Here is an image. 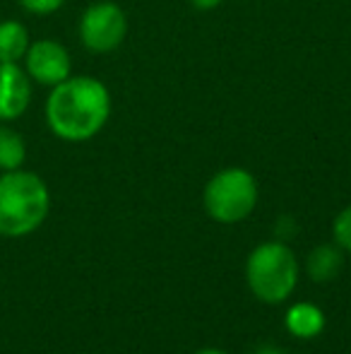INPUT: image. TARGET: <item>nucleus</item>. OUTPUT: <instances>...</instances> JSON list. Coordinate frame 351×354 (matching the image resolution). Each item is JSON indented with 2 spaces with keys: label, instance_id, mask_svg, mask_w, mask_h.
Listing matches in <instances>:
<instances>
[{
  "label": "nucleus",
  "instance_id": "f257e3e1",
  "mask_svg": "<svg viewBox=\"0 0 351 354\" xmlns=\"http://www.w3.org/2000/svg\"><path fill=\"white\" fill-rule=\"evenodd\" d=\"M43 113L56 138L66 142H87L108 123L111 92L92 75H70L51 87Z\"/></svg>",
  "mask_w": 351,
  "mask_h": 354
},
{
  "label": "nucleus",
  "instance_id": "f03ea898",
  "mask_svg": "<svg viewBox=\"0 0 351 354\" xmlns=\"http://www.w3.org/2000/svg\"><path fill=\"white\" fill-rule=\"evenodd\" d=\"M51 193L39 174L14 169L0 174V236L34 234L48 217Z\"/></svg>",
  "mask_w": 351,
  "mask_h": 354
},
{
  "label": "nucleus",
  "instance_id": "7ed1b4c3",
  "mask_svg": "<svg viewBox=\"0 0 351 354\" xmlns=\"http://www.w3.org/2000/svg\"><path fill=\"white\" fill-rule=\"evenodd\" d=\"M301 263L294 248L281 239L263 241L248 253L245 282L258 301L267 306L284 304L299 287Z\"/></svg>",
  "mask_w": 351,
  "mask_h": 354
},
{
  "label": "nucleus",
  "instance_id": "20e7f679",
  "mask_svg": "<svg viewBox=\"0 0 351 354\" xmlns=\"http://www.w3.org/2000/svg\"><path fill=\"white\" fill-rule=\"evenodd\" d=\"M258 181L243 167H229L217 171L202 191V205L217 224H239L258 207Z\"/></svg>",
  "mask_w": 351,
  "mask_h": 354
},
{
  "label": "nucleus",
  "instance_id": "39448f33",
  "mask_svg": "<svg viewBox=\"0 0 351 354\" xmlns=\"http://www.w3.org/2000/svg\"><path fill=\"white\" fill-rule=\"evenodd\" d=\"M80 41L92 53H111L126 41L128 17L113 0H97L80 17Z\"/></svg>",
  "mask_w": 351,
  "mask_h": 354
},
{
  "label": "nucleus",
  "instance_id": "423d86ee",
  "mask_svg": "<svg viewBox=\"0 0 351 354\" xmlns=\"http://www.w3.org/2000/svg\"><path fill=\"white\" fill-rule=\"evenodd\" d=\"M24 71L32 82L56 87L72 75L70 53L56 39H39L29 44L27 56H24Z\"/></svg>",
  "mask_w": 351,
  "mask_h": 354
},
{
  "label": "nucleus",
  "instance_id": "0eeeda50",
  "mask_svg": "<svg viewBox=\"0 0 351 354\" xmlns=\"http://www.w3.org/2000/svg\"><path fill=\"white\" fill-rule=\"evenodd\" d=\"M32 84L19 63H0V123L24 116L32 104Z\"/></svg>",
  "mask_w": 351,
  "mask_h": 354
},
{
  "label": "nucleus",
  "instance_id": "6e6552de",
  "mask_svg": "<svg viewBox=\"0 0 351 354\" xmlns=\"http://www.w3.org/2000/svg\"><path fill=\"white\" fill-rule=\"evenodd\" d=\"M344 256L347 253L337 246V243H320V246L310 248L305 256V275L318 284H328L342 272L344 268Z\"/></svg>",
  "mask_w": 351,
  "mask_h": 354
},
{
  "label": "nucleus",
  "instance_id": "1a4fd4ad",
  "mask_svg": "<svg viewBox=\"0 0 351 354\" xmlns=\"http://www.w3.org/2000/svg\"><path fill=\"white\" fill-rule=\"evenodd\" d=\"M284 326L296 340H313L325 330V313L320 306L308 301L291 304L284 313Z\"/></svg>",
  "mask_w": 351,
  "mask_h": 354
},
{
  "label": "nucleus",
  "instance_id": "9d476101",
  "mask_svg": "<svg viewBox=\"0 0 351 354\" xmlns=\"http://www.w3.org/2000/svg\"><path fill=\"white\" fill-rule=\"evenodd\" d=\"M32 44L29 29L17 19H3L0 22V63H19L27 56Z\"/></svg>",
  "mask_w": 351,
  "mask_h": 354
},
{
  "label": "nucleus",
  "instance_id": "9b49d317",
  "mask_svg": "<svg viewBox=\"0 0 351 354\" xmlns=\"http://www.w3.org/2000/svg\"><path fill=\"white\" fill-rule=\"evenodd\" d=\"M24 159H27L24 138L14 128H10L8 123H0V174L22 169Z\"/></svg>",
  "mask_w": 351,
  "mask_h": 354
},
{
  "label": "nucleus",
  "instance_id": "f8f14e48",
  "mask_svg": "<svg viewBox=\"0 0 351 354\" xmlns=\"http://www.w3.org/2000/svg\"><path fill=\"white\" fill-rule=\"evenodd\" d=\"M332 239L344 253L351 256V205H347L344 210H339V214L332 222Z\"/></svg>",
  "mask_w": 351,
  "mask_h": 354
},
{
  "label": "nucleus",
  "instance_id": "ddd939ff",
  "mask_svg": "<svg viewBox=\"0 0 351 354\" xmlns=\"http://www.w3.org/2000/svg\"><path fill=\"white\" fill-rule=\"evenodd\" d=\"M19 5L32 15H53L66 5V0H19Z\"/></svg>",
  "mask_w": 351,
  "mask_h": 354
},
{
  "label": "nucleus",
  "instance_id": "4468645a",
  "mask_svg": "<svg viewBox=\"0 0 351 354\" xmlns=\"http://www.w3.org/2000/svg\"><path fill=\"white\" fill-rule=\"evenodd\" d=\"M190 3H192V8H195V10H202V12H207V10L219 8L224 0H190Z\"/></svg>",
  "mask_w": 351,
  "mask_h": 354
},
{
  "label": "nucleus",
  "instance_id": "2eb2a0df",
  "mask_svg": "<svg viewBox=\"0 0 351 354\" xmlns=\"http://www.w3.org/2000/svg\"><path fill=\"white\" fill-rule=\"evenodd\" d=\"M253 354H286L281 347H274V345H263V347H258Z\"/></svg>",
  "mask_w": 351,
  "mask_h": 354
},
{
  "label": "nucleus",
  "instance_id": "dca6fc26",
  "mask_svg": "<svg viewBox=\"0 0 351 354\" xmlns=\"http://www.w3.org/2000/svg\"><path fill=\"white\" fill-rule=\"evenodd\" d=\"M192 354H231V352L219 350V347H205V350H197V352H192Z\"/></svg>",
  "mask_w": 351,
  "mask_h": 354
}]
</instances>
